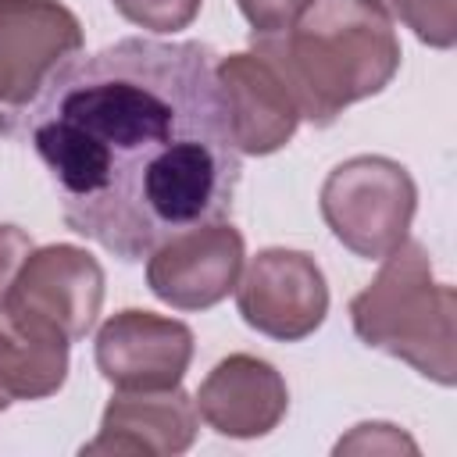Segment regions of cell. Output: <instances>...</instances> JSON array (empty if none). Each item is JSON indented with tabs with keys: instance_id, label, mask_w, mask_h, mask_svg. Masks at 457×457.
I'll use <instances>...</instances> for the list:
<instances>
[{
	"instance_id": "obj_6",
	"label": "cell",
	"mask_w": 457,
	"mask_h": 457,
	"mask_svg": "<svg viewBox=\"0 0 457 457\" xmlns=\"http://www.w3.org/2000/svg\"><path fill=\"white\" fill-rule=\"evenodd\" d=\"M0 307L21 311L79 343L93 332L104 307V268L75 243H50L29 253L7 300Z\"/></svg>"
},
{
	"instance_id": "obj_15",
	"label": "cell",
	"mask_w": 457,
	"mask_h": 457,
	"mask_svg": "<svg viewBox=\"0 0 457 457\" xmlns=\"http://www.w3.org/2000/svg\"><path fill=\"white\" fill-rule=\"evenodd\" d=\"M111 4L125 21L146 29V32L168 36V32L189 29L193 18L200 14L204 0H111Z\"/></svg>"
},
{
	"instance_id": "obj_7",
	"label": "cell",
	"mask_w": 457,
	"mask_h": 457,
	"mask_svg": "<svg viewBox=\"0 0 457 457\" xmlns=\"http://www.w3.org/2000/svg\"><path fill=\"white\" fill-rule=\"evenodd\" d=\"M243 264V232L232 221H211L164 239L146 257V286L175 311H207L236 289Z\"/></svg>"
},
{
	"instance_id": "obj_14",
	"label": "cell",
	"mask_w": 457,
	"mask_h": 457,
	"mask_svg": "<svg viewBox=\"0 0 457 457\" xmlns=\"http://www.w3.org/2000/svg\"><path fill=\"white\" fill-rule=\"evenodd\" d=\"M389 21H403L421 43L436 50H450L457 39V14L453 0H368Z\"/></svg>"
},
{
	"instance_id": "obj_18",
	"label": "cell",
	"mask_w": 457,
	"mask_h": 457,
	"mask_svg": "<svg viewBox=\"0 0 457 457\" xmlns=\"http://www.w3.org/2000/svg\"><path fill=\"white\" fill-rule=\"evenodd\" d=\"M32 250H36V246H32V236H29L25 228H18V225H0V303L7 300L14 278H18V271H21V264L29 261Z\"/></svg>"
},
{
	"instance_id": "obj_11",
	"label": "cell",
	"mask_w": 457,
	"mask_h": 457,
	"mask_svg": "<svg viewBox=\"0 0 457 457\" xmlns=\"http://www.w3.org/2000/svg\"><path fill=\"white\" fill-rule=\"evenodd\" d=\"M196 439V407L193 396L175 389H118L100 418L96 439L82 453H143V457H175L186 453Z\"/></svg>"
},
{
	"instance_id": "obj_10",
	"label": "cell",
	"mask_w": 457,
	"mask_h": 457,
	"mask_svg": "<svg viewBox=\"0 0 457 457\" xmlns=\"http://www.w3.org/2000/svg\"><path fill=\"white\" fill-rule=\"evenodd\" d=\"M196 418L228 439H261L289 411V389L275 364L253 353L221 357L193 396Z\"/></svg>"
},
{
	"instance_id": "obj_1",
	"label": "cell",
	"mask_w": 457,
	"mask_h": 457,
	"mask_svg": "<svg viewBox=\"0 0 457 457\" xmlns=\"http://www.w3.org/2000/svg\"><path fill=\"white\" fill-rule=\"evenodd\" d=\"M214 64L200 39L129 36L46 79L29 143L71 232L118 261H143L164 239L228 218L243 154Z\"/></svg>"
},
{
	"instance_id": "obj_12",
	"label": "cell",
	"mask_w": 457,
	"mask_h": 457,
	"mask_svg": "<svg viewBox=\"0 0 457 457\" xmlns=\"http://www.w3.org/2000/svg\"><path fill=\"white\" fill-rule=\"evenodd\" d=\"M228 129L239 154L268 157L282 150L300 125V111L282 86V79L257 57V54H228L214 64Z\"/></svg>"
},
{
	"instance_id": "obj_16",
	"label": "cell",
	"mask_w": 457,
	"mask_h": 457,
	"mask_svg": "<svg viewBox=\"0 0 457 457\" xmlns=\"http://www.w3.org/2000/svg\"><path fill=\"white\" fill-rule=\"evenodd\" d=\"M418 453V443L400 432L396 425L389 421H364V425H353L350 436H343L336 443V453Z\"/></svg>"
},
{
	"instance_id": "obj_17",
	"label": "cell",
	"mask_w": 457,
	"mask_h": 457,
	"mask_svg": "<svg viewBox=\"0 0 457 457\" xmlns=\"http://www.w3.org/2000/svg\"><path fill=\"white\" fill-rule=\"evenodd\" d=\"M246 25L253 29V36H271V32H282L289 29L311 0H236Z\"/></svg>"
},
{
	"instance_id": "obj_13",
	"label": "cell",
	"mask_w": 457,
	"mask_h": 457,
	"mask_svg": "<svg viewBox=\"0 0 457 457\" xmlns=\"http://www.w3.org/2000/svg\"><path fill=\"white\" fill-rule=\"evenodd\" d=\"M68 336L0 307V386L11 400H46L68 378Z\"/></svg>"
},
{
	"instance_id": "obj_2",
	"label": "cell",
	"mask_w": 457,
	"mask_h": 457,
	"mask_svg": "<svg viewBox=\"0 0 457 457\" xmlns=\"http://www.w3.org/2000/svg\"><path fill=\"white\" fill-rule=\"evenodd\" d=\"M250 46L282 79L300 118L318 129L382 93L400 71L396 29L368 0H311L289 29L250 32Z\"/></svg>"
},
{
	"instance_id": "obj_9",
	"label": "cell",
	"mask_w": 457,
	"mask_h": 457,
	"mask_svg": "<svg viewBox=\"0 0 457 457\" xmlns=\"http://www.w3.org/2000/svg\"><path fill=\"white\" fill-rule=\"evenodd\" d=\"M93 361L114 389H175L193 361V328L179 318L125 307L100 325Z\"/></svg>"
},
{
	"instance_id": "obj_4",
	"label": "cell",
	"mask_w": 457,
	"mask_h": 457,
	"mask_svg": "<svg viewBox=\"0 0 457 457\" xmlns=\"http://www.w3.org/2000/svg\"><path fill=\"white\" fill-rule=\"evenodd\" d=\"M318 207L332 236L350 253L382 261L403 239H411L418 186L400 161L382 154H357L325 175Z\"/></svg>"
},
{
	"instance_id": "obj_5",
	"label": "cell",
	"mask_w": 457,
	"mask_h": 457,
	"mask_svg": "<svg viewBox=\"0 0 457 457\" xmlns=\"http://www.w3.org/2000/svg\"><path fill=\"white\" fill-rule=\"evenodd\" d=\"M236 307L253 332L278 343H300L314 336L328 314V282L311 253L268 246L243 264Z\"/></svg>"
},
{
	"instance_id": "obj_8",
	"label": "cell",
	"mask_w": 457,
	"mask_h": 457,
	"mask_svg": "<svg viewBox=\"0 0 457 457\" xmlns=\"http://www.w3.org/2000/svg\"><path fill=\"white\" fill-rule=\"evenodd\" d=\"M82 39L79 18L61 0H0V104H32Z\"/></svg>"
},
{
	"instance_id": "obj_3",
	"label": "cell",
	"mask_w": 457,
	"mask_h": 457,
	"mask_svg": "<svg viewBox=\"0 0 457 457\" xmlns=\"http://www.w3.org/2000/svg\"><path fill=\"white\" fill-rule=\"evenodd\" d=\"M457 293L432 278L428 250L403 239L382 257L378 275L350 300L357 339L411 364L436 386L457 382Z\"/></svg>"
},
{
	"instance_id": "obj_20",
	"label": "cell",
	"mask_w": 457,
	"mask_h": 457,
	"mask_svg": "<svg viewBox=\"0 0 457 457\" xmlns=\"http://www.w3.org/2000/svg\"><path fill=\"white\" fill-rule=\"evenodd\" d=\"M0 132H4V125H0Z\"/></svg>"
},
{
	"instance_id": "obj_19",
	"label": "cell",
	"mask_w": 457,
	"mask_h": 457,
	"mask_svg": "<svg viewBox=\"0 0 457 457\" xmlns=\"http://www.w3.org/2000/svg\"><path fill=\"white\" fill-rule=\"evenodd\" d=\"M11 403H14V400H11V396H7V393H4V386H0V411H7V407H11Z\"/></svg>"
}]
</instances>
